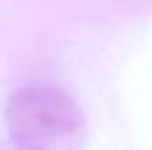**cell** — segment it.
Wrapping results in <instances>:
<instances>
[{"label": "cell", "instance_id": "obj_1", "mask_svg": "<svg viewBox=\"0 0 152 150\" xmlns=\"http://www.w3.org/2000/svg\"><path fill=\"white\" fill-rule=\"evenodd\" d=\"M8 141L0 150H79L85 116L79 104L50 85L15 90L6 104Z\"/></svg>", "mask_w": 152, "mask_h": 150}]
</instances>
